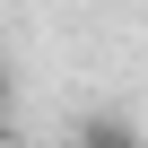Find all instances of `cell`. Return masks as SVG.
Returning <instances> with one entry per match:
<instances>
[{
    "mask_svg": "<svg viewBox=\"0 0 148 148\" xmlns=\"http://www.w3.org/2000/svg\"><path fill=\"white\" fill-rule=\"evenodd\" d=\"M9 105H18V79H9V61H0V122H9Z\"/></svg>",
    "mask_w": 148,
    "mask_h": 148,
    "instance_id": "obj_2",
    "label": "cell"
},
{
    "mask_svg": "<svg viewBox=\"0 0 148 148\" xmlns=\"http://www.w3.org/2000/svg\"><path fill=\"white\" fill-rule=\"evenodd\" d=\"M70 148H148V131H139V122H122V113H87Z\"/></svg>",
    "mask_w": 148,
    "mask_h": 148,
    "instance_id": "obj_1",
    "label": "cell"
}]
</instances>
